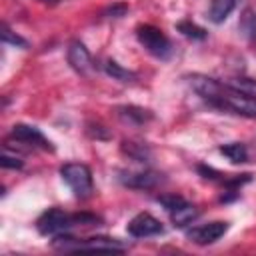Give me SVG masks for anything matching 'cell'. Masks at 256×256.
<instances>
[{
  "mask_svg": "<svg viewBox=\"0 0 256 256\" xmlns=\"http://www.w3.org/2000/svg\"><path fill=\"white\" fill-rule=\"evenodd\" d=\"M190 88L212 108L244 118H256V98L248 96L228 82H220L206 74H188L186 76Z\"/></svg>",
  "mask_w": 256,
  "mask_h": 256,
  "instance_id": "1",
  "label": "cell"
},
{
  "mask_svg": "<svg viewBox=\"0 0 256 256\" xmlns=\"http://www.w3.org/2000/svg\"><path fill=\"white\" fill-rule=\"evenodd\" d=\"M52 248L64 252H124L128 244L110 236H92V238H72L70 234H56L52 240Z\"/></svg>",
  "mask_w": 256,
  "mask_h": 256,
  "instance_id": "2",
  "label": "cell"
},
{
  "mask_svg": "<svg viewBox=\"0 0 256 256\" xmlns=\"http://www.w3.org/2000/svg\"><path fill=\"white\" fill-rule=\"evenodd\" d=\"M60 176L62 180L70 186L76 198L86 200L94 192V182H92V170L82 164V162H68L60 166Z\"/></svg>",
  "mask_w": 256,
  "mask_h": 256,
  "instance_id": "3",
  "label": "cell"
},
{
  "mask_svg": "<svg viewBox=\"0 0 256 256\" xmlns=\"http://www.w3.org/2000/svg\"><path fill=\"white\" fill-rule=\"evenodd\" d=\"M136 38L138 42L144 46V50L148 54H152L158 60H168L172 56V42L168 40V36L152 26V24H138L136 26Z\"/></svg>",
  "mask_w": 256,
  "mask_h": 256,
  "instance_id": "4",
  "label": "cell"
},
{
  "mask_svg": "<svg viewBox=\"0 0 256 256\" xmlns=\"http://www.w3.org/2000/svg\"><path fill=\"white\" fill-rule=\"evenodd\" d=\"M68 228H74L72 214H66L60 208H48L36 220V230L42 236H56V234L66 232Z\"/></svg>",
  "mask_w": 256,
  "mask_h": 256,
  "instance_id": "5",
  "label": "cell"
},
{
  "mask_svg": "<svg viewBox=\"0 0 256 256\" xmlns=\"http://www.w3.org/2000/svg\"><path fill=\"white\" fill-rule=\"evenodd\" d=\"M196 170L204 180L216 182V184L224 186V190H238L240 186H244L252 180V174H248V172H244V174H226V172H220V170H216L212 166H206V164H198Z\"/></svg>",
  "mask_w": 256,
  "mask_h": 256,
  "instance_id": "6",
  "label": "cell"
},
{
  "mask_svg": "<svg viewBox=\"0 0 256 256\" xmlns=\"http://www.w3.org/2000/svg\"><path fill=\"white\" fill-rule=\"evenodd\" d=\"M228 232V222L222 220H214L202 226H194L190 230H186V238L198 246H206V244H214L216 240H220L224 234Z\"/></svg>",
  "mask_w": 256,
  "mask_h": 256,
  "instance_id": "7",
  "label": "cell"
},
{
  "mask_svg": "<svg viewBox=\"0 0 256 256\" xmlns=\"http://www.w3.org/2000/svg\"><path fill=\"white\" fill-rule=\"evenodd\" d=\"M118 180L120 184H124L126 188L132 190H152L160 184L162 176L154 170H120L118 172Z\"/></svg>",
  "mask_w": 256,
  "mask_h": 256,
  "instance_id": "8",
  "label": "cell"
},
{
  "mask_svg": "<svg viewBox=\"0 0 256 256\" xmlns=\"http://www.w3.org/2000/svg\"><path fill=\"white\" fill-rule=\"evenodd\" d=\"M10 136H12L16 142H22V144H26V146L54 152V144H52L36 126H30V124H14L12 130H10Z\"/></svg>",
  "mask_w": 256,
  "mask_h": 256,
  "instance_id": "9",
  "label": "cell"
},
{
  "mask_svg": "<svg viewBox=\"0 0 256 256\" xmlns=\"http://www.w3.org/2000/svg\"><path fill=\"white\" fill-rule=\"evenodd\" d=\"M126 230H128V234L134 236V238H150V236L162 234V232H164V226H162V222H160L158 218H154L152 214L140 212V214H136V216L128 222Z\"/></svg>",
  "mask_w": 256,
  "mask_h": 256,
  "instance_id": "10",
  "label": "cell"
},
{
  "mask_svg": "<svg viewBox=\"0 0 256 256\" xmlns=\"http://www.w3.org/2000/svg\"><path fill=\"white\" fill-rule=\"evenodd\" d=\"M66 60L70 64V68L78 74H88L92 70V56L88 52V48L80 42V40H72L68 44L66 50Z\"/></svg>",
  "mask_w": 256,
  "mask_h": 256,
  "instance_id": "11",
  "label": "cell"
},
{
  "mask_svg": "<svg viewBox=\"0 0 256 256\" xmlns=\"http://www.w3.org/2000/svg\"><path fill=\"white\" fill-rule=\"evenodd\" d=\"M116 114H118V118H120L124 124H128V126H144V124H148V122L154 118L152 110L142 108V106H134V104L118 106V108H116Z\"/></svg>",
  "mask_w": 256,
  "mask_h": 256,
  "instance_id": "12",
  "label": "cell"
},
{
  "mask_svg": "<svg viewBox=\"0 0 256 256\" xmlns=\"http://www.w3.org/2000/svg\"><path fill=\"white\" fill-rule=\"evenodd\" d=\"M120 150H122L124 156H128L130 160H134V162H138V164H146V162H150V158H152V150H150V146L144 144V142L122 140Z\"/></svg>",
  "mask_w": 256,
  "mask_h": 256,
  "instance_id": "13",
  "label": "cell"
},
{
  "mask_svg": "<svg viewBox=\"0 0 256 256\" xmlns=\"http://www.w3.org/2000/svg\"><path fill=\"white\" fill-rule=\"evenodd\" d=\"M168 214H170V220H172V224H174L176 228H186L190 222H194V220L200 216V210H198L194 204L184 202L182 206H178L176 210H172V212H168Z\"/></svg>",
  "mask_w": 256,
  "mask_h": 256,
  "instance_id": "14",
  "label": "cell"
},
{
  "mask_svg": "<svg viewBox=\"0 0 256 256\" xmlns=\"http://www.w3.org/2000/svg\"><path fill=\"white\" fill-rule=\"evenodd\" d=\"M234 8H236V0H212L208 8V20L212 24H222L232 14Z\"/></svg>",
  "mask_w": 256,
  "mask_h": 256,
  "instance_id": "15",
  "label": "cell"
},
{
  "mask_svg": "<svg viewBox=\"0 0 256 256\" xmlns=\"http://www.w3.org/2000/svg\"><path fill=\"white\" fill-rule=\"evenodd\" d=\"M238 30H240V34H242L250 44H256V10L244 8V10L240 12Z\"/></svg>",
  "mask_w": 256,
  "mask_h": 256,
  "instance_id": "16",
  "label": "cell"
},
{
  "mask_svg": "<svg viewBox=\"0 0 256 256\" xmlns=\"http://www.w3.org/2000/svg\"><path fill=\"white\" fill-rule=\"evenodd\" d=\"M104 72H106L112 80H118V82H122V84H132V82L138 80V74H136V72H132V70H128V68H124V66H120L116 60H106V62H104Z\"/></svg>",
  "mask_w": 256,
  "mask_h": 256,
  "instance_id": "17",
  "label": "cell"
},
{
  "mask_svg": "<svg viewBox=\"0 0 256 256\" xmlns=\"http://www.w3.org/2000/svg\"><path fill=\"white\" fill-rule=\"evenodd\" d=\"M218 152H220L222 156H226L232 164H244V162H248V148H246V144H242V142L222 144V146L218 148Z\"/></svg>",
  "mask_w": 256,
  "mask_h": 256,
  "instance_id": "18",
  "label": "cell"
},
{
  "mask_svg": "<svg viewBox=\"0 0 256 256\" xmlns=\"http://www.w3.org/2000/svg\"><path fill=\"white\" fill-rule=\"evenodd\" d=\"M176 30H178L184 38L194 40V42H202V40H206V36H208V32H206L202 26H198V24H194V22H190V20L178 22V24H176Z\"/></svg>",
  "mask_w": 256,
  "mask_h": 256,
  "instance_id": "19",
  "label": "cell"
},
{
  "mask_svg": "<svg viewBox=\"0 0 256 256\" xmlns=\"http://www.w3.org/2000/svg\"><path fill=\"white\" fill-rule=\"evenodd\" d=\"M228 84L248 96H254L256 98V80L254 78H246V76H236V78H230Z\"/></svg>",
  "mask_w": 256,
  "mask_h": 256,
  "instance_id": "20",
  "label": "cell"
},
{
  "mask_svg": "<svg viewBox=\"0 0 256 256\" xmlns=\"http://www.w3.org/2000/svg\"><path fill=\"white\" fill-rule=\"evenodd\" d=\"M0 38H2L4 44H12V46H18V48H28V40H24L20 34L12 32V30L8 28V24H2V28H0Z\"/></svg>",
  "mask_w": 256,
  "mask_h": 256,
  "instance_id": "21",
  "label": "cell"
},
{
  "mask_svg": "<svg viewBox=\"0 0 256 256\" xmlns=\"http://www.w3.org/2000/svg\"><path fill=\"white\" fill-rule=\"evenodd\" d=\"M156 202L162 204L166 212H172V210H176L178 206H182L186 200H184L180 194H160V196H156Z\"/></svg>",
  "mask_w": 256,
  "mask_h": 256,
  "instance_id": "22",
  "label": "cell"
},
{
  "mask_svg": "<svg viewBox=\"0 0 256 256\" xmlns=\"http://www.w3.org/2000/svg\"><path fill=\"white\" fill-rule=\"evenodd\" d=\"M86 136L92 138V140H108V138H110V132H108L102 124L88 122V124H86Z\"/></svg>",
  "mask_w": 256,
  "mask_h": 256,
  "instance_id": "23",
  "label": "cell"
},
{
  "mask_svg": "<svg viewBox=\"0 0 256 256\" xmlns=\"http://www.w3.org/2000/svg\"><path fill=\"white\" fill-rule=\"evenodd\" d=\"M126 12H128V4L116 2V4L108 6V8L102 12V16H104V18H122V16H126Z\"/></svg>",
  "mask_w": 256,
  "mask_h": 256,
  "instance_id": "24",
  "label": "cell"
},
{
  "mask_svg": "<svg viewBox=\"0 0 256 256\" xmlns=\"http://www.w3.org/2000/svg\"><path fill=\"white\" fill-rule=\"evenodd\" d=\"M0 164H2V168H12V170H20V168L24 166V162H22L20 158H16V156H8V154H2Z\"/></svg>",
  "mask_w": 256,
  "mask_h": 256,
  "instance_id": "25",
  "label": "cell"
},
{
  "mask_svg": "<svg viewBox=\"0 0 256 256\" xmlns=\"http://www.w3.org/2000/svg\"><path fill=\"white\" fill-rule=\"evenodd\" d=\"M40 2H44V4H58L60 0H40Z\"/></svg>",
  "mask_w": 256,
  "mask_h": 256,
  "instance_id": "26",
  "label": "cell"
},
{
  "mask_svg": "<svg viewBox=\"0 0 256 256\" xmlns=\"http://www.w3.org/2000/svg\"><path fill=\"white\" fill-rule=\"evenodd\" d=\"M236 2H238V0H236Z\"/></svg>",
  "mask_w": 256,
  "mask_h": 256,
  "instance_id": "27",
  "label": "cell"
}]
</instances>
